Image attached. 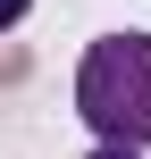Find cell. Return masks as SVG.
<instances>
[{
    "mask_svg": "<svg viewBox=\"0 0 151 159\" xmlns=\"http://www.w3.org/2000/svg\"><path fill=\"white\" fill-rule=\"evenodd\" d=\"M17 17H25V0H0V34H8V25H17Z\"/></svg>",
    "mask_w": 151,
    "mask_h": 159,
    "instance_id": "3957f363",
    "label": "cell"
},
{
    "mask_svg": "<svg viewBox=\"0 0 151 159\" xmlns=\"http://www.w3.org/2000/svg\"><path fill=\"white\" fill-rule=\"evenodd\" d=\"M76 109L101 143L143 151L151 143V34H109L76 67Z\"/></svg>",
    "mask_w": 151,
    "mask_h": 159,
    "instance_id": "6da1fadb",
    "label": "cell"
},
{
    "mask_svg": "<svg viewBox=\"0 0 151 159\" xmlns=\"http://www.w3.org/2000/svg\"><path fill=\"white\" fill-rule=\"evenodd\" d=\"M17 75H25V59H17V50H0V84H17Z\"/></svg>",
    "mask_w": 151,
    "mask_h": 159,
    "instance_id": "7a4b0ae2",
    "label": "cell"
},
{
    "mask_svg": "<svg viewBox=\"0 0 151 159\" xmlns=\"http://www.w3.org/2000/svg\"><path fill=\"white\" fill-rule=\"evenodd\" d=\"M92 159H143V151H118V143H101V151H92Z\"/></svg>",
    "mask_w": 151,
    "mask_h": 159,
    "instance_id": "277c9868",
    "label": "cell"
}]
</instances>
